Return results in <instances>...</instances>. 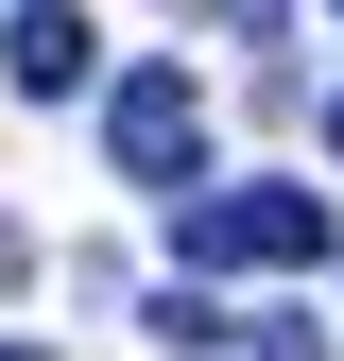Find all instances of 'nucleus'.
<instances>
[{"label": "nucleus", "mask_w": 344, "mask_h": 361, "mask_svg": "<svg viewBox=\"0 0 344 361\" xmlns=\"http://www.w3.org/2000/svg\"><path fill=\"white\" fill-rule=\"evenodd\" d=\"M172 258H190V276H293V258H327V190H293V172L190 190L172 207Z\"/></svg>", "instance_id": "nucleus-1"}, {"label": "nucleus", "mask_w": 344, "mask_h": 361, "mask_svg": "<svg viewBox=\"0 0 344 361\" xmlns=\"http://www.w3.org/2000/svg\"><path fill=\"white\" fill-rule=\"evenodd\" d=\"M104 155H121V190H172V207H190V172H207V86H190V69H121V86H104Z\"/></svg>", "instance_id": "nucleus-2"}, {"label": "nucleus", "mask_w": 344, "mask_h": 361, "mask_svg": "<svg viewBox=\"0 0 344 361\" xmlns=\"http://www.w3.org/2000/svg\"><path fill=\"white\" fill-rule=\"evenodd\" d=\"M0 86H18V104L104 86V52H86V0H18V18H0Z\"/></svg>", "instance_id": "nucleus-3"}, {"label": "nucleus", "mask_w": 344, "mask_h": 361, "mask_svg": "<svg viewBox=\"0 0 344 361\" xmlns=\"http://www.w3.org/2000/svg\"><path fill=\"white\" fill-rule=\"evenodd\" d=\"M138 327H155L172 361H207V344H241V310H224V293H207V276H172V293L138 310Z\"/></svg>", "instance_id": "nucleus-4"}, {"label": "nucleus", "mask_w": 344, "mask_h": 361, "mask_svg": "<svg viewBox=\"0 0 344 361\" xmlns=\"http://www.w3.org/2000/svg\"><path fill=\"white\" fill-rule=\"evenodd\" d=\"M241 361H327V327H293V310H258V327H241Z\"/></svg>", "instance_id": "nucleus-5"}, {"label": "nucleus", "mask_w": 344, "mask_h": 361, "mask_svg": "<svg viewBox=\"0 0 344 361\" xmlns=\"http://www.w3.org/2000/svg\"><path fill=\"white\" fill-rule=\"evenodd\" d=\"M207 18H224V35H276V18H293V0H207Z\"/></svg>", "instance_id": "nucleus-6"}, {"label": "nucleus", "mask_w": 344, "mask_h": 361, "mask_svg": "<svg viewBox=\"0 0 344 361\" xmlns=\"http://www.w3.org/2000/svg\"><path fill=\"white\" fill-rule=\"evenodd\" d=\"M327 155H344V86H327Z\"/></svg>", "instance_id": "nucleus-7"}, {"label": "nucleus", "mask_w": 344, "mask_h": 361, "mask_svg": "<svg viewBox=\"0 0 344 361\" xmlns=\"http://www.w3.org/2000/svg\"><path fill=\"white\" fill-rule=\"evenodd\" d=\"M0 361H52V344H0Z\"/></svg>", "instance_id": "nucleus-8"}, {"label": "nucleus", "mask_w": 344, "mask_h": 361, "mask_svg": "<svg viewBox=\"0 0 344 361\" xmlns=\"http://www.w3.org/2000/svg\"><path fill=\"white\" fill-rule=\"evenodd\" d=\"M327 18H344V0H327Z\"/></svg>", "instance_id": "nucleus-9"}]
</instances>
